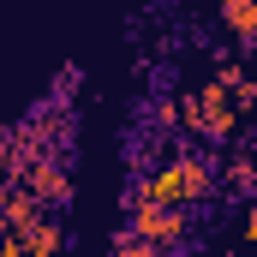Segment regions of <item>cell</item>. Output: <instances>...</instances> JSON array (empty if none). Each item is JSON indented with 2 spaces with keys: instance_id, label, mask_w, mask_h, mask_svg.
<instances>
[{
  "instance_id": "1",
  "label": "cell",
  "mask_w": 257,
  "mask_h": 257,
  "mask_svg": "<svg viewBox=\"0 0 257 257\" xmlns=\"http://www.w3.org/2000/svg\"><path fill=\"white\" fill-rule=\"evenodd\" d=\"M180 108V126L186 132H197V138H209V144H221V138H233L239 132V108L227 102V90L209 78L203 90H192L186 102H174Z\"/></svg>"
},
{
  "instance_id": "2",
  "label": "cell",
  "mask_w": 257,
  "mask_h": 257,
  "mask_svg": "<svg viewBox=\"0 0 257 257\" xmlns=\"http://www.w3.org/2000/svg\"><path fill=\"white\" fill-rule=\"evenodd\" d=\"M132 233L156 251H186V233H192V215L186 209H156V203H132Z\"/></svg>"
},
{
  "instance_id": "3",
  "label": "cell",
  "mask_w": 257,
  "mask_h": 257,
  "mask_svg": "<svg viewBox=\"0 0 257 257\" xmlns=\"http://www.w3.org/2000/svg\"><path fill=\"white\" fill-rule=\"evenodd\" d=\"M24 174H30V186H24V192L36 197L42 209H60V203H72V174L60 168V156H36Z\"/></svg>"
},
{
  "instance_id": "4",
  "label": "cell",
  "mask_w": 257,
  "mask_h": 257,
  "mask_svg": "<svg viewBox=\"0 0 257 257\" xmlns=\"http://www.w3.org/2000/svg\"><path fill=\"white\" fill-rule=\"evenodd\" d=\"M174 168H180V186H186V203H203V197H215V162L197 150V144H186L180 156H174Z\"/></svg>"
},
{
  "instance_id": "5",
  "label": "cell",
  "mask_w": 257,
  "mask_h": 257,
  "mask_svg": "<svg viewBox=\"0 0 257 257\" xmlns=\"http://www.w3.org/2000/svg\"><path fill=\"white\" fill-rule=\"evenodd\" d=\"M42 215H48V209H42L36 197L24 192V186H12V192H0V227H6V233H24V227H36Z\"/></svg>"
},
{
  "instance_id": "6",
  "label": "cell",
  "mask_w": 257,
  "mask_h": 257,
  "mask_svg": "<svg viewBox=\"0 0 257 257\" xmlns=\"http://www.w3.org/2000/svg\"><path fill=\"white\" fill-rule=\"evenodd\" d=\"M18 239H24V251H30V257H60L66 245H72V233H66L54 215H42V221H36V227H24Z\"/></svg>"
},
{
  "instance_id": "7",
  "label": "cell",
  "mask_w": 257,
  "mask_h": 257,
  "mask_svg": "<svg viewBox=\"0 0 257 257\" xmlns=\"http://www.w3.org/2000/svg\"><path fill=\"white\" fill-rule=\"evenodd\" d=\"M221 18H227V30H233L239 48L257 42V0H221Z\"/></svg>"
},
{
  "instance_id": "8",
  "label": "cell",
  "mask_w": 257,
  "mask_h": 257,
  "mask_svg": "<svg viewBox=\"0 0 257 257\" xmlns=\"http://www.w3.org/2000/svg\"><path fill=\"white\" fill-rule=\"evenodd\" d=\"M227 186H233L239 197L257 186V168H251V156H245V150H233V156H227Z\"/></svg>"
},
{
  "instance_id": "9",
  "label": "cell",
  "mask_w": 257,
  "mask_h": 257,
  "mask_svg": "<svg viewBox=\"0 0 257 257\" xmlns=\"http://www.w3.org/2000/svg\"><path fill=\"white\" fill-rule=\"evenodd\" d=\"M114 257H162V251H156V245H144L132 227H120V233H114Z\"/></svg>"
}]
</instances>
